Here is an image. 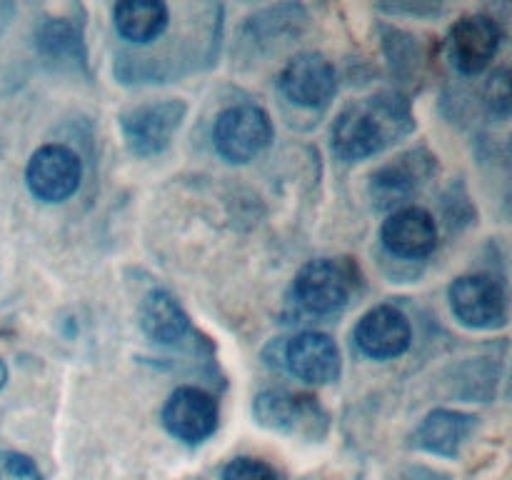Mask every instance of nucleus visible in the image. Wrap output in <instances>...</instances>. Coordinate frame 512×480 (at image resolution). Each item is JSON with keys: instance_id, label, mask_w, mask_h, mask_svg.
Segmentation results:
<instances>
[{"instance_id": "nucleus-1", "label": "nucleus", "mask_w": 512, "mask_h": 480, "mask_svg": "<svg viewBox=\"0 0 512 480\" xmlns=\"http://www.w3.org/2000/svg\"><path fill=\"white\" fill-rule=\"evenodd\" d=\"M413 110L398 93H378L350 103L335 118L330 145L340 160L373 158L413 130Z\"/></svg>"}, {"instance_id": "nucleus-2", "label": "nucleus", "mask_w": 512, "mask_h": 480, "mask_svg": "<svg viewBox=\"0 0 512 480\" xmlns=\"http://www.w3.org/2000/svg\"><path fill=\"white\" fill-rule=\"evenodd\" d=\"M273 120L260 105L240 103L215 118L213 143L220 158L243 165L258 158L273 143Z\"/></svg>"}, {"instance_id": "nucleus-3", "label": "nucleus", "mask_w": 512, "mask_h": 480, "mask_svg": "<svg viewBox=\"0 0 512 480\" xmlns=\"http://www.w3.org/2000/svg\"><path fill=\"white\" fill-rule=\"evenodd\" d=\"M188 105L183 100H158L128 108L120 115L125 145L138 158H153L173 143L175 133L183 125Z\"/></svg>"}, {"instance_id": "nucleus-4", "label": "nucleus", "mask_w": 512, "mask_h": 480, "mask_svg": "<svg viewBox=\"0 0 512 480\" xmlns=\"http://www.w3.org/2000/svg\"><path fill=\"white\" fill-rule=\"evenodd\" d=\"M83 180V163L68 145L50 143L35 150L25 168V183L40 203H63L73 198Z\"/></svg>"}, {"instance_id": "nucleus-5", "label": "nucleus", "mask_w": 512, "mask_h": 480, "mask_svg": "<svg viewBox=\"0 0 512 480\" xmlns=\"http://www.w3.org/2000/svg\"><path fill=\"white\" fill-rule=\"evenodd\" d=\"M295 300L313 315H333L350 303L353 273L345 263L330 258L310 260L293 283Z\"/></svg>"}, {"instance_id": "nucleus-6", "label": "nucleus", "mask_w": 512, "mask_h": 480, "mask_svg": "<svg viewBox=\"0 0 512 480\" xmlns=\"http://www.w3.org/2000/svg\"><path fill=\"white\" fill-rule=\"evenodd\" d=\"M448 295L453 315L468 328L490 330L508 320V295L493 275H460Z\"/></svg>"}, {"instance_id": "nucleus-7", "label": "nucleus", "mask_w": 512, "mask_h": 480, "mask_svg": "<svg viewBox=\"0 0 512 480\" xmlns=\"http://www.w3.org/2000/svg\"><path fill=\"white\" fill-rule=\"evenodd\" d=\"M255 420L263 428L285 435H320L328 428V415L310 395L288 390H263L253 403Z\"/></svg>"}, {"instance_id": "nucleus-8", "label": "nucleus", "mask_w": 512, "mask_h": 480, "mask_svg": "<svg viewBox=\"0 0 512 480\" xmlns=\"http://www.w3.org/2000/svg\"><path fill=\"white\" fill-rule=\"evenodd\" d=\"M503 43V28L490 15H465L448 33V58L460 75H480Z\"/></svg>"}, {"instance_id": "nucleus-9", "label": "nucleus", "mask_w": 512, "mask_h": 480, "mask_svg": "<svg viewBox=\"0 0 512 480\" xmlns=\"http://www.w3.org/2000/svg\"><path fill=\"white\" fill-rule=\"evenodd\" d=\"M280 93L298 108L320 110L333 100L338 75L333 63L320 53H300L288 60L278 78Z\"/></svg>"}, {"instance_id": "nucleus-10", "label": "nucleus", "mask_w": 512, "mask_h": 480, "mask_svg": "<svg viewBox=\"0 0 512 480\" xmlns=\"http://www.w3.org/2000/svg\"><path fill=\"white\" fill-rule=\"evenodd\" d=\"M163 425L185 445H200L218 428V403L205 390L183 385L163 405Z\"/></svg>"}, {"instance_id": "nucleus-11", "label": "nucleus", "mask_w": 512, "mask_h": 480, "mask_svg": "<svg viewBox=\"0 0 512 480\" xmlns=\"http://www.w3.org/2000/svg\"><path fill=\"white\" fill-rule=\"evenodd\" d=\"M433 160V155L418 148L398 155L393 163L375 170L370 175V198H373L375 208H398L405 200H410V195L418 193L433 173Z\"/></svg>"}, {"instance_id": "nucleus-12", "label": "nucleus", "mask_w": 512, "mask_h": 480, "mask_svg": "<svg viewBox=\"0 0 512 480\" xmlns=\"http://www.w3.org/2000/svg\"><path fill=\"white\" fill-rule=\"evenodd\" d=\"M355 345L373 360H393L408 353L413 343V328L408 315L395 305H378L358 320L353 333Z\"/></svg>"}, {"instance_id": "nucleus-13", "label": "nucleus", "mask_w": 512, "mask_h": 480, "mask_svg": "<svg viewBox=\"0 0 512 480\" xmlns=\"http://www.w3.org/2000/svg\"><path fill=\"white\" fill-rule=\"evenodd\" d=\"M385 250L400 260L428 258L438 245V225L433 215L418 205H403L393 210L380 228Z\"/></svg>"}, {"instance_id": "nucleus-14", "label": "nucleus", "mask_w": 512, "mask_h": 480, "mask_svg": "<svg viewBox=\"0 0 512 480\" xmlns=\"http://www.w3.org/2000/svg\"><path fill=\"white\" fill-rule=\"evenodd\" d=\"M285 365L303 383L328 385L340 378L343 360H340V350L330 335L305 330L285 345Z\"/></svg>"}, {"instance_id": "nucleus-15", "label": "nucleus", "mask_w": 512, "mask_h": 480, "mask_svg": "<svg viewBox=\"0 0 512 480\" xmlns=\"http://www.w3.org/2000/svg\"><path fill=\"white\" fill-rule=\"evenodd\" d=\"M473 415L458 413V410L438 408L423 418V423L415 428L413 445L423 453L440 455V458H455L463 448L465 438L473 433L475 428Z\"/></svg>"}, {"instance_id": "nucleus-16", "label": "nucleus", "mask_w": 512, "mask_h": 480, "mask_svg": "<svg viewBox=\"0 0 512 480\" xmlns=\"http://www.w3.org/2000/svg\"><path fill=\"white\" fill-rule=\"evenodd\" d=\"M140 328L153 343L175 345L190 333V318L168 290H150L140 303Z\"/></svg>"}, {"instance_id": "nucleus-17", "label": "nucleus", "mask_w": 512, "mask_h": 480, "mask_svg": "<svg viewBox=\"0 0 512 480\" xmlns=\"http://www.w3.org/2000/svg\"><path fill=\"white\" fill-rule=\"evenodd\" d=\"M113 25L128 43H153L168 30L170 10L160 0H120L113 8Z\"/></svg>"}, {"instance_id": "nucleus-18", "label": "nucleus", "mask_w": 512, "mask_h": 480, "mask_svg": "<svg viewBox=\"0 0 512 480\" xmlns=\"http://www.w3.org/2000/svg\"><path fill=\"white\" fill-rule=\"evenodd\" d=\"M38 45L48 58L53 60H85L83 38L75 30V25L65 20H45L38 30Z\"/></svg>"}, {"instance_id": "nucleus-19", "label": "nucleus", "mask_w": 512, "mask_h": 480, "mask_svg": "<svg viewBox=\"0 0 512 480\" xmlns=\"http://www.w3.org/2000/svg\"><path fill=\"white\" fill-rule=\"evenodd\" d=\"M220 480H283L278 470L270 463L260 458H248V455H240V458L230 460L223 468Z\"/></svg>"}, {"instance_id": "nucleus-20", "label": "nucleus", "mask_w": 512, "mask_h": 480, "mask_svg": "<svg viewBox=\"0 0 512 480\" xmlns=\"http://www.w3.org/2000/svg\"><path fill=\"white\" fill-rule=\"evenodd\" d=\"M485 105H488L490 115L500 120H508L510 115V78L508 68H500L490 75L488 85H485Z\"/></svg>"}, {"instance_id": "nucleus-21", "label": "nucleus", "mask_w": 512, "mask_h": 480, "mask_svg": "<svg viewBox=\"0 0 512 480\" xmlns=\"http://www.w3.org/2000/svg\"><path fill=\"white\" fill-rule=\"evenodd\" d=\"M0 480H43V475L28 455L3 450L0 453Z\"/></svg>"}, {"instance_id": "nucleus-22", "label": "nucleus", "mask_w": 512, "mask_h": 480, "mask_svg": "<svg viewBox=\"0 0 512 480\" xmlns=\"http://www.w3.org/2000/svg\"><path fill=\"white\" fill-rule=\"evenodd\" d=\"M380 10H385V13L390 15H438L443 13V5H435V3H393V5H380Z\"/></svg>"}, {"instance_id": "nucleus-23", "label": "nucleus", "mask_w": 512, "mask_h": 480, "mask_svg": "<svg viewBox=\"0 0 512 480\" xmlns=\"http://www.w3.org/2000/svg\"><path fill=\"white\" fill-rule=\"evenodd\" d=\"M5 380H8V368H5V363L0 360V388L5 385Z\"/></svg>"}]
</instances>
